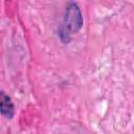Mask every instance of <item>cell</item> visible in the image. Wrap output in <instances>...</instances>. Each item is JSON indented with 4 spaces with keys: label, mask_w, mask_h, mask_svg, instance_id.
Wrapping results in <instances>:
<instances>
[{
    "label": "cell",
    "mask_w": 134,
    "mask_h": 134,
    "mask_svg": "<svg viewBox=\"0 0 134 134\" xmlns=\"http://www.w3.org/2000/svg\"><path fill=\"white\" fill-rule=\"evenodd\" d=\"M83 15L79 4L74 1H68L65 6L63 23L60 26L71 35L73 32H77L83 27Z\"/></svg>",
    "instance_id": "1"
},
{
    "label": "cell",
    "mask_w": 134,
    "mask_h": 134,
    "mask_svg": "<svg viewBox=\"0 0 134 134\" xmlns=\"http://www.w3.org/2000/svg\"><path fill=\"white\" fill-rule=\"evenodd\" d=\"M0 112L1 115L7 119H12L15 115V106L9 95L4 91L0 93Z\"/></svg>",
    "instance_id": "2"
}]
</instances>
